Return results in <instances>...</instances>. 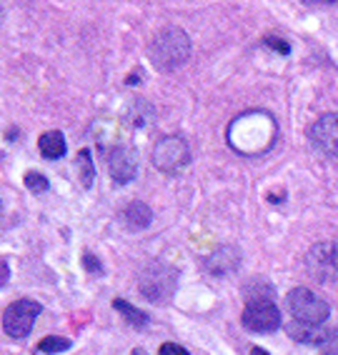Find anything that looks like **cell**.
<instances>
[{
	"instance_id": "12",
	"label": "cell",
	"mask_w": 338,
	"mask_h": 355,
	"mask_svg": "<svg viewBox=\"0 0 338 355\" xmlns=\"http://www.w3.org/2000/svg\"><path fill=\"white\" fill-rule=\"evenodd\" d=\"M113 305H115V311L121 313L123 318H126L128 323L133 325V328H143V325L148 323V315L143 311H138V308H133L130 303H126L123 298H115L113 300Z\"/></svg>"
},
{
	"instance_id": "16",
	"label": "cell",
	"mask_w": 338,
	"mask_h": 355,
	"mask_svg": "<svg viewBox=\"0 0 338 355\" xmlns=\"http://www.w3.org/2000/svg\"><path fill=\"white\" fill-rule=\"evenodd\" d=\"M158 355H191V353H188L183 345H178V343H163Z\"/></svg>"
},
{
	"instance_id": "7",
	"label": "cell",
	"mask_w": 338,
	"mask_h": 355,
	"mask_svg": "<svg viewBox=\"0 0 338 355\" xmlns=\"http://www.w3.org/2000/svg\"><path fill=\"white\" fill-rule=\"evenodd\" d=\"M308 138L321 153L338 155V113H326L313 123L308 130Z\"/></svg>"
},
{
	"instance_id": "19",
	"label": "cell",
	"mask_w": 338,
	"mask_h": 355,
	"mask_svg": "<svg viewBox=\"0 0 338 355\" xmlns=\"http://www.w3.org/2000/svg\"><path fill=\"white\" fill-rule=\"evenodd\" d=\"M331 263H333V270L338 273V243L331 245Z\"/></svg>"
},
{
	"instance_id": "2",
	"label": "cell",
	"mask_w": 338,
	"mask_h": 355,
	"mask_svg": "<svg viewBox=\"0 0 338 355\" xmlns=\"http://www.w3.org/2000/svg\"><path fill=\"white\" fill-rule=\"evenodd\" d=\"M286 305L298 325H323L331 315V305L308 288H294L286 295Z\"/></svg>"
},
{
	"instance_id": "1",
	"label": "cell",
	"mask_w": 338,
	"mask_h": 355,
	"mask_svg": "<svg viewBox=\"0 0 338 355\" xmlns=\"http://www.w3.org/2000/svg\"><path fill=\"white\" fill-rule=\"evenodd\" d=\"M148 58L158 70H176L191 58V38L180 28L160 31L148 48Z\"/></svg>"
},
{
	"instance_id": "4",
	"label": "cell",
	"mask_w": 338,
	"mask_h": 355,
	"mask_svg": "<svg viewBox=\"0 0 338 355\" xmlns=\"http://www.w3.org/2000/svg\"><path fill=\"white\" fill-rule=\"evenodd\" d=\"M40 303L31 298H20L15 303H10L3 313V330H6L10 338H26L33 330L35 318L40 315Z\"/></svg>"
},
{
	"instance_id": "20",
	"label": "cell",
	"mask_w": 338,
	"mask_h": 355,
	"mask_svg": "<svg viewBox=\"0 0 338 355\" xmlns=\"http://www.w3.org/2000/svg\"><path fill=\"white\" fill-rule=\"evenodd\" d=\"M251 355H268L266 350H261V348H255V345H251Z\"/></svg>"
},
{
	"instance_id": "5",
	"label": "cell",
	"mask_w": 338,
	"mask_h": 355,
	"mask_svg": "<svg viewBox=\"0 0 338 355\" xmlns=\"http://www.w3.org/2000/svg\"><path fill=\"white\" fill-rule=\"evenodd\" d=\"M241 320L253 333H268L281 325V311L273 303H248Z\"/></svg>"
},
{
	"instance_id": "17",
	"label": "cell",
	"mask_w": 338,
	"mask_h": 355,
	"mask_svg": "<svg viewBox=\"0 0 338 355\" xmlns=\"http://www.w3.org/2000/svg\"><path fill=\"white\" fill-rule=\"evenodd\" d=\"M83 266H85V270H88V273H101V263H98L96 255L85 253L83 255Z\"/></svg>"
},
{
	"instance_id": "14",
	"label": "cell",
	"mask_w": 338,
	"mask_h": 355,
	"mask_svg": "<svg viewBox=\"0 0 338 355\" xmlns=\"http://www.w3.org/2000/svg\"><path fill=\"white\" fill-rule=\"evenodd\" d=\"M68 348H71V340L60 336H48L38 343L40 353H63V350H68Z\"/></svg>"
},
{
	"instance_id": "13",
	"label": "cell",
	"mask_w": 338,
	"mask_h": 355,
	"mask_svg": "<svg viewBox=\"0 0 338 355\" xmlns=\"http://www.w3.org/2000/svg\"><path fill=\"white\" fill-rule=\"evenodd\" d=\"M78 171H81V185L83 188H90L93 178H96V171H93V160H90V150H81L78 153Z\"/></svg>"
},
{
	"instance_id": "6",
	"label": "cell",
	"mask_w": 338,
	"mask_h": 355,
	"mask_svg": "<svg viewBox=\"0 0 338 355\" xmlns=\"http://www.w3.org/2000/svg\"><path fill=\"white\" fill-rule=\"evenodd\" d=\"M141 293L148 300H163L173 293V273L166 266H148L141 275Z\"/></svg>"
},
{
	"instance_id": "10",
	"label": "cell",
	"mask_w": 338,
	"mask_h": 355,
	"mask_svg": "<svg viewBox=\"0 0 338 355\" xmlns=\"http://www.w3.org/2000/svg\"><path fill=\"white\" fill-rule=\"evenodd\" d=\"M121 218L130 230H143V228H148V225H151V220H153V213H151V208H148L146 203L135 200V203H128L126 208H123Z\"/></svg>"
},
{
	"instance_id": "11",
	"label": "cell",
	"mask_w": 338,
	"mask_h": 355,
	"mask_svg": "<svg viewBox=\"0 0 338 355\" xmlns=\"http://www.w3.org/2000/svg\"><path fill=\"white\" fill-rule=\"evenodd\" d=\"M38 148H40V155L48 160H58L65 155V138L60 130H48L38 138Z\"/></svg>"
},
{
	"instance_id": "18",
	"label": "cell",
	"mask_w": 338,
	"mask_h": 355,
	"mask_svg": "<svg viewBox=\"0 0 338 355\" xmlns=\"http://www.w3.org/2000/svg\"><path fill=\"white\" fill-rule=\"evenodd\" d=\"M266 45H273L276 51L283 53V55H288L291 53V45L286 43V40H278V38H266Z\"/></svg>"
},
{
	"instance_id": "8",
	"label": "cell",
	"mask_w": 338,
	"mask_h": 355,
	"mask_svg": "<svg viewBox=\"0 0 338 355\" xmlns=\"http://www.w3.org/2000/svg\"><path fill=\"white\" fill-rule=\"evenodd\" d=\"M105 160H108V173L118 185L130 183L138 173V158H135V150L126 146L113 148L110 153H105Z\"/></svg>"
},
{
	"instance_id": "15",
	"label": "cell",
	"mask_w": 338,
	"mask_h": 355,
	"mask_svg": "<svg viewBox=\"0 0 338 355\" xmlns=\"http://www.w3.org/2000/svg\"><path fill=\"white\" fill-rule=\"evenodd\" d=\"M23 180H26L28 191H33V193H43L45 188H48V178L40 175V173H26Z\"/></svg>"
},
{
	"instance_id": "3",
	"label": "cell",
	"mask_w": 338,
	"mask_h": 355,
	"mask_svg": "<svg viewBox=\"0 0 338 355\" xmlns=\"http://www.w3.org/2000/svg\"><path fill=\"white\" fill-rule=\"evenodd\" d=\"M191 163V148L178 135L160 138L153 148V165L160 173H180Z\"/></svg>"
},
{
	"instance_id": "9",
	"label": "cell",
	"mask_w": 338,
	"mask_h": 355,
	"mask_svg": "<svg viewBox=\"0 0 338 355\" xmlns=\"http://www.w3.org/2000/svg\"><path fill=\"white\" fill-rule=\"evenodd\" d=\"M288 336L294 338L296 343L303 345H328L333 338V330L321 328V325H288Z\"/></svg>"
}]
</instances>
